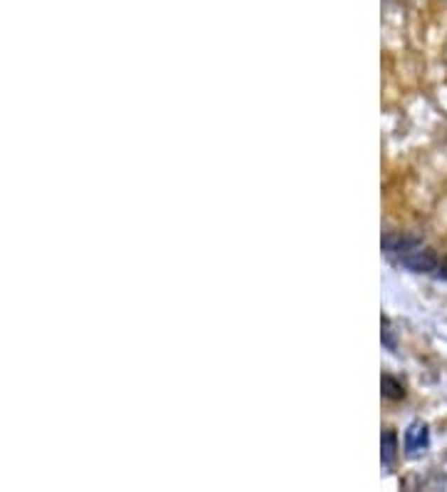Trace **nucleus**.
<instances>
[{"label": "nucleus", "instance_id": "obj_5", "mask_svg": "<svg viewBox=\"0 0 447 492\" xmlns=\"http://www.w3.org/2000/svg\"><path fill=\"white\" fill-rule=\"evenodd\" d=\"M383 395H387V398L398 400V398H403V395H405V390H403V385H400V383L395 381V378L385 376V378H383Z\"/></svg>", "mask_w": 447, "mask_h": 492}, {"label": "nucleus", "instance_id": "obj_4", "mask_svg": "<svg viewBox=\"0 0 447 492\" xmlns=\"http://www.w3.org/2000/svg\"><path fill=\"white\" fill-rule=\"evenodd\" d=\"M395 450H398V440L390 430L383 432V465L390 467L395 463Z\"/></svg>", "mask_w": 447, "mask_h": 492}, {"label": "nucleus", "instance_id": "obj_2", "mask_svg": "<svg viewBox=\"0 0 447 492\" xmlns=\"http://www.w3.org/2000/svg\"><path fill=\"white\" fill-rule=\"evenodd\" d=\"M425 448H427V425L418 421L405 432V450H408L410 458H418L420 453H425Z\"/></svg>", "mask_w": 447, "mask_h": 492}, {"label": "nucleus", "instance_id": "obj_1", "mask_svg": "<svg viewBox=\"0 0 447 492\" xmlns=\"http://www.w3.org/2000/svg\"><path fill=\"white\" fill-rule=\"evenodd\" d=\"M400 264H403L405 268H410V271L415 273H435L437 268V257L435 252H430V249H422V246H413L410 252H405L403 257H400Z\"/></svg>", "mask_w": 447, "mask_h": 492}, {"label": "nucleus", "instance_id": "obj_3", "mask_svg": "<svg viewBox=\"0 0 447 492\" xmlns=\"http://www.w3.org/2000/svg\"><path fill=\"white\" fill-rule=\"evenodd\" d=\"M413 246H418V239H413V236H400V234H387L383 236V252L387 254V257H403L405 252H410Z\"/></svg>", "mask_w": 447, "mask_h": 492}]
</instances>
